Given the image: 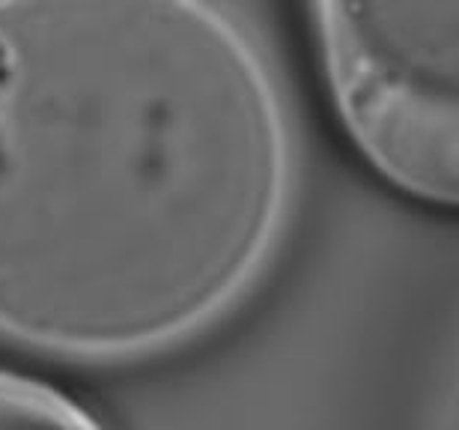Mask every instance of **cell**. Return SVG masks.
Segmentation results:
<instances>
[{
	"instance_id": "cell-1",
	"label": "cell",
	"mask_w": 459,
	"mask_h": 430,
	"mask_svg": "<svg viewBox=\"0 0 459 430\" xmlns=\"http://www.w3.org/2000/svg\"><path fill=\"white\" fill-rule=\"evenodd\" d=\"M296 120L204 0H0V341L119 368L227 323L287 242Z\"/></svg>"
},
{
	"instance_id": "cell-2",
	"label": "cell",
	"mask_w": 459,
	"mask_h": 430,
	"mask_svg": "<svg viewBox=\"0 0 459 430\" xmlns=\"http://www.w3.org/2000/svg\"><path fill=\"white\" fill-rule=\"evenodd\" d=\"M316 57L343 132L379 177L429 206L456 204L459 4H316Z\"/></svg>"
},
{
	"instance_id": "cell-3",
	"label": "cell",
	"mask_w": 459,
	"mask_h": 430,
	"mask_svg": "<svg viewBox=\"0 0 459 430\" xmlns=\"http://www.w3.org/2000/svg\"><path fill=\"white\" fill-rule=\"evenodd\" d=\"M0 430H105V425L63 391L0 371Z\"/></svg>"
}]
</instances>
